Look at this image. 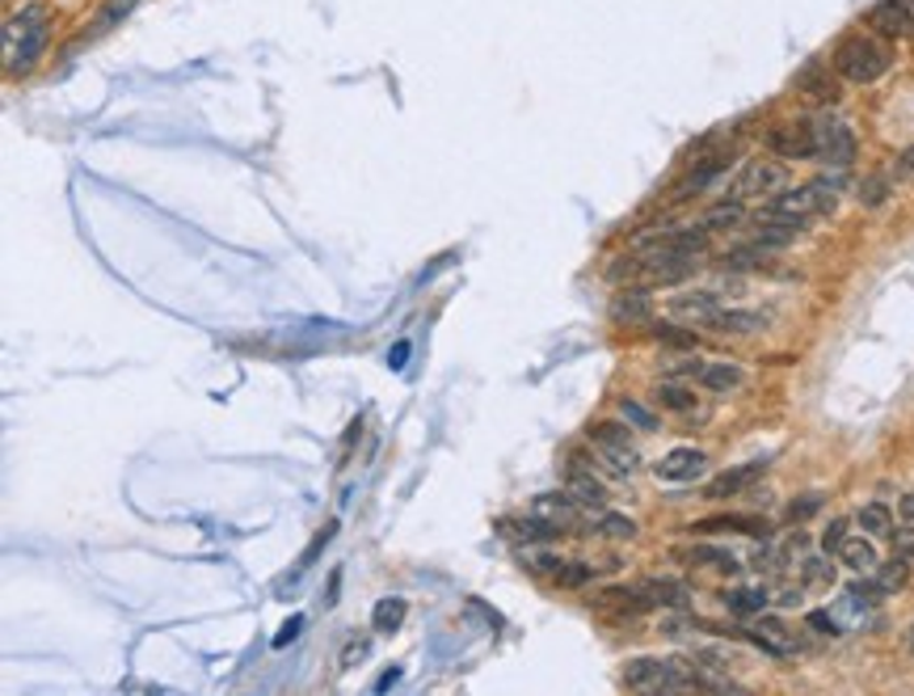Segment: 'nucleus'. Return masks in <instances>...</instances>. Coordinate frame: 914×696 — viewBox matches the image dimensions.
<instances>
[{"label": "nucleus", "mask_w": 914, "mask_h": 696, "mask_svg": "<svg viewBox=\"0 0 914 696\" xmlns=\"http://www.w3.org/2000/svg\"><path fill=\"white\" fill-rule=\"evenodd\" d=\"M830 64L851 85H872L893 68V51L885 47L881 34H847L830 55Z\"/></svg>", "instance_id": "obj_1"}, {"label": "nucleus", "mask_w": 914, "mask_h": 696, "mask_svg": "<svg viewBox=\"0 0 914 696\" xmlns=\"http://www.w3.org/2000/svg\"><path fill=\"white\" fill-rule=\"evenodd\" d=\"M839 207V182L835 178H818L809 186H793V191L772 194V203L763 207V216H779V219H797L805 224L809 216H830Z\"/></svg>", "instance_id": "obj_2"}, {"label": "nucleus", "mask_w": 914, "mask_h": 696, "mask_svg": "<svg viewBox=\"0 0 914 696\" xmlns=\"http://www.w3.org/2000/svg\"><path fill=\"white\" fill-rule=\"evenodd\" d=\"M590 439H594V448L603 452V460H607L620 478H633L636 469H641V452H636L633 435L624 431L620 422H599V427H590Z\"/></svg>", "instance_id": "obj_3"}, {"label": "nucleus", "mask_w": 914, "mask_h": 696, "mask_svg": "<svg viewBox=\"0 0 914 696\" xmlns=\"http://www.w3.org/2000/svg\"><path fill=\"white\" fill-rule=\"evenodd\" d=\"M767 148L784 161H805V157H818V122L809 119H788L775 122L767 131Z\"/></svg>", "instance_id": "obj_4"}, {"label": "nucleus", "mask_w": 914, "mask_h": 696, "mask_svg": "<svg viewBox=\"0 0 914 696\" xmlns=\"http://www.w3.org/2000/svg\"><path fill=\"white\" fill-rule=\"evenodd\" d=\"M784 182H788V169L779 165V161H746L742 173L733 178L729 194L733 199H763V194L784 191Z\"/></svg>", "instance_id": "obj_5"}, {"label": "nucleus", "mask_w": 914, "mask_h": 696, "mask_svg": "<svg viewBox=\"0 0 914 696\" xmlns=\"http://www.w3.org/2000/svg\"><path fill=\"white\" fill-rule=\"evenodd\" d=\"M818 157L830 169H847L856 161V136L851 127L839 119H821L818 122Z\"/></svg>", "instance_id": "obj_6"}, {"label": "nucleus", "mask_w": 914, "mask_h": 696, "mask_svg": "<svg viewBox=\"0 0 914 696\" xmlns=\"http://www.w3.org/2000/svg\"><path fill=\"white\" fill-rule=\"evenodd\" d=\"M721 312L725 309H721V300L712 291H687V296L670 300V317L682 321V325H700V330H712Z\"/></svg>", "instance_id": "obj_7"}, {"label": "nucleus", "mask_w": 914, "mask_h": 696, "mask_svg": "<svg viewBox=\"0 0 914 696\" xmlns=\"http://www.w3.org/2000/svg\"><path fill=\"white\" fill-rule=\"evenodd\" d=\"M868 25L881 39H914V13L902 0H881L868 9Z\"/></svg>", "instance_id": "obj_8"}, {"label": "nucleus", "mask_w": 914, "mask_h": 696, "mask_svg": "<svg viewBox=\"0 0 914 696\" xmlns=\"http://www.w3.org/2000/svg\"><path fill=\"white\" fill-rule=\"evenodd\" d=\"M641 249H666V254L700 258L708 249V228H662L654 237H641Z\"/></svg>", "instance_id": "obj_9"}, {"label": "nucleus", "mask_w": 914, "mask_h": 696, "mask_svg": "<svg viewBox=\"0 0 914 696\" xmlns=\"http://www.w3.org/2000/svg\"><path fill=\"white\" fill-rule=\"evenodd\" d=\"M703 469H708V457L696 452V448H675V452H666V457L654 464L657 478L675 481V485H682V481H700Z\"/></svg>", "instance_id": "obj_10"}, {"label": "nucleus", "mask_w": 914, "mask_h": 696, "mask_svg": "<svg viewBox=\"0 0 914 696\" xmlns=\"http://www.w3.org/2000/svg\"><path fill=\"white\" fill-rule=\"evenodd\" d=\"M578 499L564 490V494H539L536 503H531V515H536L539 524H548V528H573L578 524Z\"/></svg>", "instance_id": "obj_11"}, {"label": "nucleus", "mask_w": 914, "mask_h": 696, "mask_svg": "<svg viewBox=\"0 0 914 696\" xmlns=\"http://www.w3.org/2000/svg\"><path fill=\"white\" fill-rule=\"evenodd\" d=\"M611 317H615L620 325H649V317H654V304H649V291H645V288L620 291V296L611 300Z\"/></svg>", "instance_id": "obj_12"}, {"label": "nucleus", "mask_w": 914, "mask_h": 696, "mask_svg": "<svg viewBox=\"0 0 914 696\" xmlns=\"http://www.w3.org/2000/svg\"><path fill=\"white\" fill-rule=\"evenodd\" d=\"M800 228H805V224H797V219L759 216V233H754V240H759L763 249H788V245L800 237Z\"/></svg>", "instance_id": "obj_13"}, {"label": "nucleus", "mask_w": 914, "mask_h": 696, "mask_svg": "<svg viewBox=\"0 0 914 696\" xmlns=\"http://www.w3.org/2000/svg\"><path fill=\"white\" fill-rule=\"evenodd\" d=\"M797 89L805 97H814V101H826V106H830V101H839V81L830 76L826 64H809V68L797 76Z\"/></svg>", "instance_id": "obj_14"}, {"label": "nucleus", "mask_w": 914, "mask_h": 696, "mask_svg": "<svg viewBox=\"0 0 914 696\" xmlns=\"http://www.w3.org/2000/svg\"><path fill=\"white\" fill-rule=\"evenodd\" d=\"M742 381H746V372L738 363H703L696 372V385L708 388V393H733Z\"/></svg>", "instance_id": "obj_15"}, {"label": "nucleus", "mask_w": 914, "mask_h": 696, "mask_svg": "<svg viewBox=\"0 0 914 696\" xmlns=\"http://www.w3.org/2000/svg\"><path fill=\"white\" fill-rule=\"evenodd\" d=\"M763 473H767V464H763V460H751L746 469H733V473H721L717 481H708V499H729V494L746 490L751 481H759Z\"/></svg>", "instance_id": "obj_16"}, {"label": "nucleus", "mask_w": 914, "mask_h": 696, "mask_svg": "<svg viewBox=\"0 0 914 696\" xmlns=\"http://www.w3.org/2000/svg\"><path fill=\"white\" fill-rule=\"evenodd\" d=\"M687 532H746V536H767V520L759 515H717V520H700Z\"/></svg>", "instance_id": "obj_17"}, {"label": "nucleus", "mask_w": 914, "mask_h": 696, "mask_svg": "<svg viewBox=\"0 0 914 696\" xmlns=\"http://www.w3.org/2000/svg\"><path fill=\"white\" fill-rule=\"evenodd\" d=\"M679 557H682V561H691V566L721 570V575H738V570H742V561H738V557H733L729 549H717V545H696V549H682Z\"/></svg>", "instance_id": "obj_18"}, {"label": "nucleus", "mask_w": 914, "mask_h": 696, "mask_svg": "<svg viewBox=\"0 0 914 696\" xmlns=\"http://www.w3.org/2000/svg\"><path fill=\"white\" fill-rule=\"evenodd\" d=\"M39 25H47V9H43V4H25L22 13H13V18L4 22V51H13L25 34L39 30Z\"/></svg>", "instance_id": "obj_19"}, {"label": "nucleus", "mask_w": 914, "mask_h": 696, "mask_svg": "<svg viewBox=\"0 0 914 696\" xmlns=\"http://www.w3.org/2000/svg\"><path fill=\"white\" fill-rule=\"evenodd\" d=\"M564 490H569V494H573L582 506H590V511H603V506H607V490H603V481H594V473H587V469H573Z\"/></svg>", "instance_id": "obj_20"}, {"label": "nucleus", "mask_w": 914, "mask_h": 696, "mask_svg": "<svg viewBox=\"0 0 914 696\" xmlns=\"http://www.w3.org/2000/svg\"><path fill=\"white\" fill-rule=\"evenodd\" d=\"M641 591L654 600V608L657 603H662V608H682V603L691 600L687 582H679V578H645V582H641Z\"/></svg>", "instance_id": "obj_21"}, {"label": "nucleus", "mask_w": 914, "mask_h": 696, "mask_svg": "<svg viewBox=\"0 0 914 696\" xmlns=\"http://www.w3.org/2000/svg\"><path fill=\"white\" fill-rule=\"evenodd\" d=\"M839 557H843V566H851L856 575H877V549H872V540H864V536H847L843 549H839Z\"/></svg>", "instance_id": "obj_22"}, {"label": "nucleus", "mask_w": 914, "mask_h": 696, "mask_svg": "<svg viewBox=\"0 0 914 696\" xmlns=\"http://www.w3.org/2000/svg\"><path fill=\"white\" fill-rule=\"evenodd\" d=\"M767 325V317L763 312H742V309H725L721 317H717V334H759Z\"/></svg>", "instance_id": "obj_23"}, {"label": "nucleus", "mask_w": 914, "mask_h": 696, "mask_svg": "<svg viewBox=\"0 0 914 696\" xmlns=\"http://www.w3.org/2000/svg\"><path fill=\"white\" fill-rule=\"evenodd\" d=\"M860 528L872 536V540H890V536H897L893 532V515H890V506L885 503H868V506H860Z\"/></svg>", "instance_id": "obj_24"}, {"label": "nucleus", "mask_w": 914, "mask_h": 696, "mask_svg": "<svg viewBox=\"0 0 914 696\" xmlns=\"http://www.w3.org/2000/svg\"><path fill=\"white\" fill-rule=\"evenodd\" d=\"M405 617H409V603L400 600V596H388V600L376 603V612H372V629H376V633H397L400 624H405Z\"/></svg>", "instance_id": "obj_25"}, {"label": "nucleus", "mask_w": 914, "mask_h": 696, "mask_svg": "<svg viewBox=\"0 0 914 696\" xmlns=\"http://www.w3.org/2000/svg\"><path fill=\"white\" fill-rule=\"evenodd\" d=\"M725 165H729L725 157H708V161H700V165H696L691 173H687V178H682L679 199H691L696 191H703V186H708V182H712L717 173H725Z\"/></svg>", "instance_id": "obj_26"}, {"label": "nucleus", "mask_w": 914, "mask_h": 696, "mask_svg": "<svg viewBox=\"0 0 914 696\" xmlns=\"http://www.w3.org/2000/svg\"><path fill=\"white\" fill-rule=\"evenodd\" d=\"M725 608L729 612H738V617H754V612H763V608H767V591H759V587H738V591H725Z\"/></svg>", "instance_id": "obj_27"}, {"label": "nucleus", "mask_w": 914, "mask_h": 696, "mask_svg": "<svg viewBox=\"0 0 914 696\" xmlns=\"http://www.w3.org/2000/svg\"><path fill=\"white\" fill-rule=\"evenodd\" d=\"M742 199H729V203H717L712 212H703L700 228H738L742 224Z\"/></svg>", "instance_id": "obj_28"}, {"label": "nucleus", "mask_w": 914, "mask_h": 696, "mask_svg": "<svg viewBox=\"0 0 914 696\" xmlns=\"http://www.w3.org/2000/svg\"><path fill=\"white\" fill-rule=\"evenodd\" d=\"M136 4H140V0H106V4L97 9L94 30H97V34H106V30H115V25L122 22V18H131V13H136Z\"/></svg>", "instance_id": "obj_29"}, {"label": "nucleus", "mask_w": 914, "mask_h": 696, "mask_svg": "<svg viewBox=\"0 0 914 696\" xmlns=\"http://www.w3.org/2000/svg\"><path fill=\"white\" fill-rule=\"evenodd\" d=\"M654 397H657V406L675 409V414H691V409H696V397H691L682 385H657Z\"/></svg>", "instance_id": "obj_30"}, {"label": "nucleus", "mask_w": 914, "mask_h": 696, "mask_svg": "<svg viewBox=\"0 0 914 696\" xmlns=\"http://www.w3.org/2000/svg\"><path fill=\"white\" fill-rule=\"evenodd\" d=\"M763 254L767 249L754 240V245H742V249H729L721 263H725V270H759L763 266Z\"/></svg>", "instance_id": "obj_31"}, {"label": "nucleus", "mask_w": 914, "mask_h": 696, "mask_svg": "<svg viewBox=\"0 0 914 696\" xmlns=\"http://www.w3.org/2000/svg\"><path fill=\"white\" fill-rule=\"evenodd\" d=\"M906 578H911V557H902V553H897L893 561H885V566H877V582H881L885 591H897Z\"/></svg>", "instance_id": "obj_32"}, {"label": "nucleus", "mask_w": 914, "mask_h": 696, "mask_svg": "<svg viewBox=\"0 0 914 696\" xmlns=\"http://www.w3.org/2000/svg\"><path fill=\"white\" fill-rule=\"evenodd\" d=\"M620 414H624V422H633L636 431H657V414L649 406H641L636 397H624L620 401Z\"/></svg>", "instance_id": "obj_33"}, {"label": "nucleus", "mask_w": 914, "mask_h": 696, "mask_svg": "<svg viewBox=\"0 0 914 696\" xmlns=\"http://www.w3.org/2000/svg\"><path fill=\"white\" fill-rule=\"evenodd\" d=\"M594 528L603 532V536H611V540H633L636 536V524L628 520V515H611V511H603L599 515V524Z\"/></svg>", "instance_id": "obj_34"}, {"label": "nucleus", "mask_w": 914, "mask_h": 696, "mask_svg": "<svg viewBox=\"0 0 914 696\" xmlns=\"http://www.w3.org/2000/svg\"><path fill=\"white\" fill-rule=\"evenodd\" d=\"M885 199H890V178L877 173V178H864V182H860V203H864V207H881Z\"/></svg>", "instance_id": "obj_35"}, {"label": "nucleus", "mask_w": 914, "mask_h": 696, "mask_svg": "<svg viewBox=\"0 0 914 696\" xmlns=\"http://www.w3.org/2000/svg\"><path fill=\"white\" fill-rule=\"evenodd\" d=\"M835 578V566H826L821 557H809V561H800V582L805 587H826Z\"/></svg>", "instance_id": "obj_36"}, {"label": "nucleus", "mask_w": 914, "mask_h": 696, "mask_svg": "<svg viewBox=\"0 0 914 696\" xmlns=\"http://www.w3.org/2000/svg\"><path fill=\"white\" fill-rule=\"evenodd\" d=\"M893 182H897V186H914V144L902 148V152L893 157Z\"/></svg>", "instance_id": "obj_37"}, {"label": "nucleus", "mask_w": 914, "mask_h": 696, "mask_svg": "<svg viewBox=\"0 0 914 696\" xmlns=\"http://www.w3.org/2000/svg\"><path fill=\"white\" fill-rule=\"evenodd\" d=\"M557 578H561L564 587H582V582H590V578H594V566H587V561H569V566H561V570H557Z\"/></svg>", "instance_id": "obj_38"}, {"label": "nucleus", "mask_w": 914, "mask_h": 696, "mask_svg": "<svg viewBox=\"0 0 914 696\" xmlns=\"http://www.w3.org/2000/svg\"><path fill=\"white\" fill-rule=\"evenodd\" d=\"M654 338L657 342H670V346H696V338L682 334L679 325H666V321H657L654 325Z\"/></svg>", "instance_id": "obj_39"}, {"label": "nucleus", "mask_w": 914, "mask_h": 696, "mask_svg": "<svg viewBox=\"0 0 914 696\" xmlns=\"http://www.w3.org/2000/svg\"><path fill=\"white\" fill-rule=\"evenodd\" d=\"M847 540V520H830V528H826V536H821V549L826 553H839Z\"/></svg>", "instance_id": "obj_40"}, {"label": "nucleus", "mask_w": 914, "mask_h": 696, "mask_svg": "<svg viewBox=\"0 0 914 696\" xmlns=\"http://www.w3.org/2000/svg\"><path fill=\"white\" fill-rule=\"evenodd\" d=\"M372 654V642L367 638H351L346 642V650H342V667H354V663H363Z\"/></svg>", "instance_id": "obj_41"}, {"label": "nucleus", "mask_w": 914, "mask_h": 696, "mask_svg": "<svg viewBox=\"0 0 914 696\" xmlns=\"http://www.w3.org/2000/svg\"><path fill=\"white\" fill-rule=\"evenodd\" d=\"M814 511H821V499H818V494H805L800 503L788 506V520H809Z\"/></svg>", "instance_id": "obj_42"}, {"label": "nucleus", "mask_w": 914, "mask_h": 696, "mask_svg": "<svg viewBox=\"0 0 914 696\" xmlns=\"http://www.w3.org/2000/svg\"><path fill=\"white\" fill-rule=\"evenodd\" d=\"M809 629H818V633H826V638L843 633V629H839V621H835L830 612H809Z\"/></svg>", "instance_id": "obj_43"}, {"label": "nucleus", "mask_w": 914, "mask_h": 696, "mask_svg": "<svg viewBox=\"0 0 914 696\" xmlns=\"http://www.w3.org/2000/svg\"><path fill=\"white\" fill-rule=\"evenodd\" d=\"M300 629H304V617H291V621H287L279 633H275V646H287L291 638H300Z\"/></svg>", "instance_id": "obj_44"}, {"label": "nucleus", "mask_w": 914, "mask_h": 696, "mask_svg": "<svg viewBox=\"0 0 914 696\" xmlns=\"http://www.w3.org/2000/svg\"><path fill=\"white\" fill-rule=\"evenodd\" d=\"M409 351H413V346H409V342H405V338H400L397 346H393V351H388V367H393V372H400V367H405V360H409Z\"/></svg>", "instance_id": "obj_45"}, {"label": "nucleus", "mask_w": 914, "mask_h": 696, "mask_svg": "<svg viewBox=\"0 0 914 696\" xmlns=\"http://www.w3.org/2000/svg\"><path fill=\"white\" fill-rule=\"evenodd\" d=\"M397 679H400V667H388V672H384V675L376 679V693H388V688H393Z\"/></svg>", "instance_id": "obj_46"}, {"label": "nucleus", "mask_w": 914, "mask_h": 696, "mask_svg": "<svg viewBox=\"0 0 914 696\" xmlns=\"http://www.w3.org/2000/svg\"><path fill=\"white\" fill-rule=\"evenodd\" d=\"M902 4H906V9H911V13H914V0H902Z\"/></svg>", "instance_id": "obj_47"}, {"label": "nucleus", "mask_w": 914, "mask_h": 696, "mask_svg": "<svg viewBox=\"0 0 914 696\" xmlns=\"http://www.w3.org/2000/svg\"><path fill=\"white\" fill-rule=\"evenodd\" d=\"M911 650H914V633H911Z\"/></svg>", "instance_id": "obj_48"}]
</instances>
